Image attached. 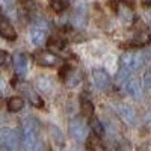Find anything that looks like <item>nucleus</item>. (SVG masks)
Returning <instances> with one entry per match:
<instances>
[{
  "instance_id": "obj_22",
  "label": "nucleus",
  "mask_w": 151,
  "mask_h": 151,
  "mask_svg": "<svg viewBox=\"0 0 151 151\" xmlns=\"http://www.w3.org/2000/svg\"><path fill=\"white\" fill-rule=\"evenodd\" d=\"M67 5H65V2L64 0H53L52 2V8L56 11V12H62V9H64Z\"/></svg>"
},
{
  "instance_id": "obj_26",
  "label": "nucleus",
  "mask_w": 151,
  "mask_h": 151,
  "mask_svg": "<svg viewBox=\"0 0 151 151\" xmlns=\"http://www.w3.org/2000/svg\"><path fill=\"white\" fill-rule=\"evenodd\" d=\"M144 2H145L147 5H150V6H151V0H144Z\"/></svg>"
},
{
  "instance_id": "obj_15",
  "label": "nucleus",
  "mask_w": 151,
  "mask_h": 151,
  "mask_svg": "<svg viewBox=\"0 0 151 151\" xmlns=\"http://www.w3.org/2000/svg\"><path fill=\"white\" fill-rule=\"evenodd\" d=\"M148 40H150V33H148V30H141L139 33L134 36L133 44H134V45H144V44L148 42Z\"/></svg>"
},
{
  "instance_id": "obj_8",
  "label": "nucleus",
  "mask_w": 151,
  "mask_h": 151,
  "mask_svg": "<svg viewBox=\"0 0 151 151\" xmlns=\"http://www.w3.org/2000/svg\"><path fill=\"white\" fill-rule=\"evenodd\" d=\"M92 79H94V83L97 88H100V89H104V88H107L110 85V79L107 73H104L103 70H95L92 73Z\"/></svg>"
},
{
  "instance_id": "obj_2",
  "label": "nucleus",
  "mask_w": 151,
  "mask_h": 151,
  "mask_svg": "<svg viewBox=\"0 0 151 151\" xmlns=\"http://www.w3.org/2000/svg\"><path fill=\"white\" fill-rule=\"evenodd\" d=\"M144 64V56L137 52H127L121 56V65L125 71H136Z\"/></svg>"
},
{
  "instance_id": "obj_4",
  "label": "nucleus",
  "mask_w": 151,
  "mask_h": 151,
  "mask_svg": "<svg viewBox=\"0 0 151 151\" xmlns=\"http://www.w3.org/2000/svg\"><path fill=\"white\" fill-rule=\"evenodd\" d=\"M36 64H40L42 67H56L60 64V59L55 55V53H50V52H41V53H38L36 58Z\"/></svg>"
},
{
  "instance_id": "obj_20",
  "label": "nucleus",
  "mask_w": 151,
  "mask_h": 151,
  "mask_svg": "<svg viewBox=\"0 0 151 151\" xmlns=\"http://www.w3.org/2000/svg\"><path fill=\"white\" fill-rule=\"evenodd\" d=\"M91 127H92V130H94V133L97 136H103V133H104L103 125H101V122H100L97 118H92L91 119Z\"/></svg>"
},
{
  "instance_id": "obj_5",
  "label": "nucleus",
  "mask_w": 151,
  "mask_h": 151,
  "mask_svg": "<svg viewBox=\"0 0 151 151\" xmlns=\"http://www.w3.org/2000/svg\"><path fill=\"white\" fill-rule=\"evenodd\" d=\"M0 35H2L3 38H6V40L12 41L17 38V32L15 29L12 27V24L9 23V20L2 14V11H0Z\"/></svg>"
},
{
  "instance_id": "obj_27",
  "label": "nucleus",
  "mask_w": 151,
  "mask_h": 151,
  "mask_svg": "<svg viewBox=\"0 0 151 151\" xmlns=\"http://www.w3.org/2000/svg\"><path fill=\"white\" fill-rule=\"evenodd\" d=\"M23 2H26V0H23Z\"/></svg>"
},
{
  "instance_id": "obj_14",
  "label": "nucleus",
  "mask_w": 151,
  "mask_h": 151,
  "mask_svg": "<svg viewBox=\"0 0 151 151\" xmlns=\"http://www.w3.org/2000/svg\"><path fill=\"white\" fill-rule=\"evenodd\" d=\"M118 14L124 21H132L133 20V11L127 6V5H119L118 8Z\"/></svg>"
},
{
  "instance_id": "obj_17",
  "label": "nucleus",
  "mask_w": 151,
  "mask_h": 151,
  "mask_svg": "<svg viewBox=\"0 0 151 151\" xmlns=\"http://www.w3.org/2000/svg\"><path fill=\"white\" fill-rule=\"evenodd\" d=\"M82 112H83V115H85V116H91V115H92V112H94V106H92V103H91L88 98H85V97H82Z\"/></svg>"
},
{
  "instance_id": "obj_24",
  "label": "nucleus",
  "mask_w": 151,
  "mask_h": 151,
  "mask_svg": "<svg viewBox=\"0 0 151 151\" xmlns=\"http://www.w3.org/2000/svg\"><path fill=\"white\" fill-rule=\"evenodd\" d=\"M145 85H147V88H151V73L145 76Z\"/></svg>"
},
{
  "instance_id": "obj_9",
  "label": "nucleus",
  "mask_w": 151,
  "mask_h": 151,
  "mask_svg": "<svg viewBox=\"0 0 151 151\" xmlns=\"http://www.w3.org/2000/svg\"><path fill=\"white\" fill-rule=\"evenodd\" d=\"M125 91H127L132 97H136V98H139L142 95V86H141V82L132 77L129 79L127 82H125Z\"/></svg>"
},
{
  "instance_id": "obj_23",
  "label": "nucleus",
  "mask_w": 151,
  "mask_h": 151,
  "mask_svg": "<svg viewBox=\"0 0 151 151\" xmlns=\"http://www.w3.org/2000/svg\"><path fill=\"white\" fill-rule=\"evenodd\" d=\"M0 151H14V148H12V145L3 144V145H0Z\"/></svg>"
},
{
  "instance_id": "obj_3",
  "label": "nucleus",
  "mask_w": 151,
  "mask_h": 151,
  "mask_svg": "<svg viewBox=\"0 0 151 151\" xmlns=\"http://www.w3.org/2000/svg\"><path fill=\"white\" fill-rule=\"evenodd\" d=\"M14 86L17 88L20 92H23L24 95L27 97V100H29L33 106H36V107H41V106H42V100L40 98L38 92L33 89L29 83H24V82H21V80H15V82H14Z\"/></svg>"
},
{
  "instance_id": "obj_7",
  "label": "nucleus",
  "mask_w": 151,
  "mask_h": 151,
  "mask_svg": "<svg viewBox=\"0 0 151 151\" xmlns=\"http://www.w3.org/2000/svg\"><path fill=\"white\" fill-rule=\"evenodd\" d=\"M116 110H118V113L121 115V118L127 124L133 125L136 122V113H134V110L130 106H127V104H118L116 106Z\"/></svg>"
},
{
  "instance_id": "obj_6",
  "label": "nucleus",
  "mask_w": 151,
  "mask_h": 151,
  "mask_svg": "<svg viewBox=\"0 0 151 151\" xmlns=\"http://www.w3.org/2000/svg\"><path fill=\"white\" fill-rule=\"evenodd\" d=\"M70 133H71V136L74 137V139H77V141H85L86 136H88L85 124L79 119H74L70 124Z\"/></svg>"
},
{
  "instance_id": "obj_18",
  "label": "nucleus",
  "mask_w": 151,
  "mask_h": 151,
  "mask_svg": "<svg viewBox=\"0 0 151 151\" xmlns=\"http://www.w3.org/2000/svg\"><path fill=\"white\" fill-rule=\"evenodd\" d=\"M88 147H89L92 151H106L104 147L100 144V141H98L97 136H91L89 139H88Z\"/></svg>"
},
{
  "instance_id": "obj_10",
  "label": "nucleus",
  "mask_w": 151,
  "mask_h": 151,
  "mask_svg": "<svg viewBox=\"0 0 151 151\" xmlns=\"http://www.w3.org/2000/svg\"><path fill=\"white\" fill-rule=\"evenodd\" d=\"M60 76H64V82H65V85H67L68 88H74L76 85L80 83V76H79V73H76V71L71 70V68L65 70L64 73H60Z\"/></svg>"
},
{
  "instance_id": "obj_25",
  "label": "nucleus",
  "mask_w": 151,
  "mask_h": 151,
  "mask_svg": "<svg viewBox=\"0 0 151 151\" xmlns=\"http://www.w3.org/2000/svg\"><path fill=\"white\" fill-rule=\"evenodd\" d=\"M147 56L151 59V48H148V50H147Z\"/></svg>"
},
{
  "instance_id": "obj_1",
  "label": "nucleus",
  "mask_w": 151,
  "mask_h": 151,
  "mask_svg": "<svg viewBox=\"0 0 151 151\" xmlns=\"http://www.w3.org/2000/svg\"><path fill=\"white\" fill-rule=\"evenodd\" d=\"M23 145L26 151H44V144L38 136L33 119H27L23 124Z\"/></svg>"
},
{
  "instance_id": "obj_12",
  "label": "nucleus",
  "mask_w": 151,
  "mask_h": 151,
  "mask_svg": "<svg viewBox=\"0 0 151 151\" xmlns=\"http://www.w3.org/2000/svg\"><path fill=\"white\" fill-rule=\"evenodd\" d=\"M45 38H47V30L38 29V27H32V30H30V40H32V42L35 45H41Z\"/></svg>"
},
{
  "instance_id": "obj_11",
  "label": "nucleus",
  "mask_w": 151,
  "mask_h": 151,
  "mask_svg": "<svg viewBox=\"0 0 151 151\" xmlns=\"http://www.w3.org/2000/svg\"><path fill=\"white\" fill-rule=\"evenodd\" d=\"M14 64H15V70L18 74H24L27 68V56L24 53H17L14 58Z\"/></svg>"
},
{
  "instance_id": "obj_21",
  "label": "nucleus",
  "mask_w": 151,
  "mask_h": 151,
  "mask_svg": "<svg viewBox=\"0 0 151 151\" xmlns=\"http://www.w3.org/2000/svg\"><path fill=\"white\" fill-rule=\"evenodd\" d=\"M9 62H11V55L8 52L0 50V65H8Z\"/></svg>"
},
{
  "instance_id": "obj_13",
  "label": "nucleus",
  "mask_w": 151,
  "mask_h": 151,
  "mask_svg": "<svg viewBox=\"0 0 151 151\" xmlns=\"http://www.w3.org/2000/svg\"><path fill=\"white\" fill-rule=\"evenodd\" d=\"M23 106H24V100L20 97H12L8 100V109L11 112H18L23 109Z\"/></svg>"
},
{
  "instance_id": "obj_19",
  "label": "nucleus",
  "mask_w": 151,
  "mask_h": 151,
  "mask_svg": "<svg viewBox=\"0 0 151 151\" xmlns=\"http://www.w3.org/2000/svg\"><path fill=\"white\" fill-rule=\"evenodd\" d=\"M50 45V50H53V52H58V53H64V56H70V53H65V48H64V44H62L60 41H52L48 44Z\"/></svg>"
},
{
  "instance_id": "obj_16",
  "label": "nucleus",
  "mask_w": 151,
  "mask_h": 151,
  "mask_svg": "<svg viewBox=\"0 0 151 151\" xmlns=\"http://www.w3.org/2000/svg\"><path fill=\"white\" fill-rule=\"evenodd\" d=\"M86 21V15H85V11L82 8H79L77 11L73 14V23L76 26H83V23Z\"/></svg>"
}]
</instances>
